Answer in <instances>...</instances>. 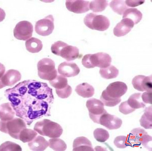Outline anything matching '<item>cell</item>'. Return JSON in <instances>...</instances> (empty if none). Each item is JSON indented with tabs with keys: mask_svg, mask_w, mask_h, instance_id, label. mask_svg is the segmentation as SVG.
Masks as SVG:
<instances>
[{
	"mask_svg": "<svg viewBox=\"0 0 152 151\" xmlns=\"http://www.w3.org/2000/svg\"><path fill=\"white\" fill-rule=\"evenodd\" d=\"M75 91L79 95L84 98H89L93 97L95 93V90L92 85L87 83H84L78 85Z\"/></svg>",
	"mask_w": 152,
	"mask_h": 151,
	"instance_id": "21",
	"label": "cell"
},
{
	"mask_svg": "<svg viewBox=\"0 0 152 151\" xmlns=\"http://www.w3.org/2000/svg\"><path fill=\"white\" fill-rule=\"evenodd\" d=\"M148 134L144 129L140 128H136L131 131L128 135V142L130 144H140L142 137L145 134Z\"/></svg>",
	"mask_w": 152,
	"mask_h": 151,
	"instance_id": "22",
	"label": "cell"
},
{
	"mask_svg": "<svg viewBox=\"0 0 152 151\" xmlns=\"http://www.w3.org/2000/svg\"><path fill=\"white\" fill-rule=\"evenodd\" d=\"M100 99L103 103L105 106L108 107H114L119 104L121 101V98L113 99L109 97L103 91L101 96Z\"/></svg>",
	"mask_w": 152,
	"mask_h": 151,
	"instance_id": "34",
	"label": "cell"
},
{
	"mask_svg": "<svg viewBox=\"0 0 152 151\" xmlns=\"http://www.w3.org/2000/svg\"><path fill=\"white\" fill-rule=\"evenodd\" d=\"M5 72V67L3 64L0 63V79L4 75Z\"/></svg>",
	"mask_w": 152,
	"mask_h": 151,
	"instance_id": "42",
	"label": "cell"
},
{
	"mask_svg": "<svg viewBox=\"0 0 152 151\" xmlns=\"http://www.w3.org/2000/svg\"><path fill=\"white\" fill-rule=\"evenodd\" d=\"M27 128L25 121L20 118H14L7 121H0V131L8 134L12 138L19 140L21 131Z\"/></svg>",
	"mask_w": 152,
	"mask_h": 151,
	"instance_id": "5",
	"label": "cell"
},
{
	"mask_svg": "<svg viewBox=\"0 0 152 151\" xmlns=\"http://www.w3.org/2000/svg\"><path fill=\"white\" fill-rule=\"evenodd\" d=\"M49 143V147L54 151H65L67 149V145L65 142L58 138L50 139Z\"/></svg>",
	"mask_w": 152,
	"mask_h": 151,
	"instance_id": "30",
	"label": "cell"
},
{
	"mask_svg": "<svg viewBox=\"0 0 152 151\" xmlns=\"http://www.w3.org/2000/svg\"><path fill=\"white\" fill-rule=\"evenodd\" d=\"M4 86L2 84V83H1V79H0V89H1L3 88L4 87Z\"/></svg>",
	"mask_w": 152,
	"mask_h": 151,
	"instance_id": "44",
	"label": "cell"
},
{
	"mask_svg": "<svg viewBox=\"0 0 152 151\" xmlns=\"http://www.w3.org/2000/svg\"><path fill=\"white\" fill-rule=\"evenodd\" d=\"M33 27L31 23L27 21H20L16 24L13 30V34L16 39L27 40L32 37Z\"/></svg>",
	"mask_w": 152,
	"mask_h": 151,
	"instance_id": "9",
	"label": "cell"
},
{
	"mask_svg": "<svg viewBox=\"0 0 152 151\" xmlns=\"http://www.w3.org/2000/svg\"><path fill=\"white\" fill-rule=\"evenodd\" d=\"M5 95L17 116L28 126L35 120L51 116L54 98L53 89L47 83L36 80L24 81L6 90Z\"/></svg>",
	"mask_w": 152,
	"mask_h": 151,
	"instance_id": "1",
	"label": "cell"
},
{
	"mask_svg": "<svg viewBox=\"0 0 152 151\" xmlns=\"http://www.w3.org/2000/svg\"><path fill=\"white\" fill-rule=\"evenodd\" d=\"M127 103L130 107L135 109L144 108L145 104L142 100V94L137 93L132 95L127 100Z\"/></svg>",
	"mask_w": 152,
	"mask_h": 151,
	"instance_id": "25",
	"label": "cell"
},
{
	"mask_svg": "<svg viewBox=\"0 0 152 151\" xmlns=\"http://www.w3.org/2000/svg\"><path fill=\"white\" fill-rule=\"evenodd\" d=\"M52 52L60 56L68 61L75 60L79 56V50L77 47L67 45L61 41L55 42L52 45Z\"/></svg>",
	"mask_w": 152,
	"mask_h": 151,
	"instance_id": "4",
	"label": "cell"
},
{
	"mask_svg": "<svg viewBox=\"0 0 152 151\" xmlns=\"http://www.w3.org/2000/svg\"><path fill=\"white\" fill-rule=\"evenodd\" d=\"M15 111L10 103H3L0 105V119L7 121L14 118Z\"/></svg>",
	"mask_w": 152,
	"mask_h": 151,
	"instance_id": "19",
	"label": "cell"
},
{
	"mask_svg": "<svg viewBox=\"0 0 152 151\" xmlns=\"http://www.w3.org/2000/svg\"><path fill=\"white\" fill-rule=\"evenodd\" d=\"M152 75L145 76L139 75L135 76L133 79L132 83L135 89L138 91L152 92Z\"/></svg>",
	"mask_w": 152,
	"mask_h": 151,
	"instance_id": "12",
	"label": "cell"
},
{
	"mask_svg": "<svg viewBox=\"0 0 152 151\" xmlns=\"http://www.w3.org/2000/svg\"><path fill=\"white\" fill-rule=\"evenodd\" d=\"M150 142H152V137L148 135V134H146L144 135L142 137L140 144H142L144 147L147 149H150V150H151V149L152 150V147H150L149 145Z\"/></svg>",
	"mask_w": 152,
	"mask_h": 151,
	"instance_id": "39",
	"label": "cell"
},
{
	"mask_svg": "<svg viewBox=\"0 0 152 151\" xmlns=\"http://www.w3.org/2000/svg\"><path fill=\"white\" fill-rule=\"evenodd\" d=\"M50 83L55 89H63L67 86L68 81L66 77L61 75H58L54 79L50 81Z\"/></svg>",
	"mask_w": 152,
	"mask_h": 151,
	"instance_id": "31",
	"label": "cell"
},
{
	"mask_svg": "<svg viewBox=\"0 0 152 151\" xmlns=\"http://www.w3.org/2000/svg\"><path fill=\"white\" fill-rule=\"evenodd\" d=\"M112 58L107 53L100 52L95 54H88L84 56L82 60V64L87 68L98 67L104 68L110 66Z\"/></svg>",
	"mask_w": 152,
	"mask_h": 151,
	"instance_id": "3",
	"label": "cell"
},
{
	"mask_svg": "<svg viewBox=\"0 0 152 151\" xmlns=\"http://www.w3.org/2000/svg\"><path fill=\"white\" fill-rule=\"evenodd\" d=\"M136 109L130 107L127 101L123 102L119 106V111L122 113L127 115L134 112Z\"/></svg>",
	"mask_w": 152,
	"mask_h": 151,
	"instance_id": "38",
	"label": "cell"
},
{
	"mask_svg": "<svg viewBox=\"0 0 152 151\" xmlns=\"http://www.w3.org/2000/svg\"><path fill=\"white\" fill-rule=\"evenodd\" d=\"M84 22L86 26L93 30L104 31L110 27V20L103 15L90 13L85 16Z\"/></svg>",
	"mask_w": 152,
	"mask_h": 151,
	"instance_id": "7",
	"label": "cell"
},
{
	"mask_svg": "<svg viewBox=\"0 0 152 151\" xmlns=\"http://www.w3.org/2000/svg\"><path fill=\"white\" fill-rule=\"evenodd\" d=\"M34 129L40 135L51 138H59L63 132L60 125L47 119L37 122Z\"/></svg>",
	"mask_w": 152,
	"mask_h": 151,
	"instance_id": "2",
	"label": "cell"
},
{
	"mask_svg": "<svg viewBox=\"0 0 152 151\" xmlns=\"http://www.w3.org/2000/svg\"><path fill=\"white\" fill-rule=\"evenodd\" d=\"M108 5L107 1H93L90 2V9L95 13L103 11Z\"/></svg>",
	"mask_w": 152,
	"mask_h": 151,
	"instance_id": "32",
	"label": "cell"
},
{
	"mask_svg": "<svg viewBox=\"0 0 152 151\" xmlns=\"http://www.w3.org/2000/svg\"><path fill=\"white\" fill-rule=\"evenodd\" d=\"M54 29V19L51 15L37 21L35 25L36 33L40 35L45 36L51 34Z\"/></svg>",
	"mask_w": 152,
	"mask_h": 151,
	"instance_id": "10",
	"label": "cell"
},
{
	"mask_svg": "<svg viewBox=\"0 0 152 151\" xmlns=\"http://www.w3.org/2000/svg\"><path fill=\"white\" fill-rule=\"evenodd\" d=\"M21 146L16 143L10 141H7L0 146V151H21Z\"/></svg>",
	"mask_w": 152,
	"mask_h": 151,
	"instance_id": "35",
	"label": "cell"
},
{
	"mask_svg": "<svg viewBox=\"0 0 152 151\" xmlns=\"http://www.w3.org/2000/svg\"><path fill=\"white\" fill-rule=\"evenodd\" d=\"M37 135L36 131L26 128L20 133L19 140L24 143L29 142L34 139Z\"/></svg>",
	"mask_w": 152,
	"mask_h": 151,
	"instance_id": "29",
	"label": "cell"
},
{
	"mask_svg": "<svg viewBox=\"0 0 152 151\" xmlns=\"http://www.w3.org/2000/svg\"><path fill=\"white\" fill-rule=\"evenodd\" d=\"M72 91L71 87L69 85L62 89H56V92L58 97L62 99L67 98L71 95Z\"/></svg>",
	"mask_w": 152,
	"mask_h": 151,
	"instance_id": "37",
	"label": "cell"
},
{
	"mask_svg": "<svg viewBox=\"0 0 152 151\" xmlns=\"http://www.w3.org/2000/svg\"><path fill=\"white\" fill-rule=\"evenodd\" d=\"M21 75L19 71L16 70L10 69L6 72L1 78V83L4 87L11 86L21 80Z\"/></svg>",
	"mask_w": 152,
	"mask_h": 151,
	"instance_id": "17",
	"label": "cell"
},
{
	"mask_svg": "<svg viewBox=\"0 0 152 151\" xmlns=\"http://www.w3.org/2000/svg\"><path fill=\"white\" fill-rule=\"evenodd\" d=\"M145 2V1H125L127 6L130 7H135L141 5Z\"/></svg>",
	"mask_w": 152,
	"mask_h": 151,
	"instance_id": "41",
	"label": "cell"
},
{
	"mask_svg": "<svg viewBox=\"0 0 152 151\" xmlns=\"http://www.w3.org/2000/svg\"><path fill=\"white\" fill-rule=\"evenodd\" d=\"M25 45L27 51L32 53L39 52L43 47L42 42L35 38H30L28 40L26 41Z\"/></svg>",
	"mask_w": 152,
	"mask_h": 151,
	"instance_id": "24",
	"label": "cell"
},
{
	"mask_svg": "<svg viewBox=\"0 0 152 151\" xmlns=\"http://www.w3.org/2000/svg\"><path fill=\"white\" fill-rule=\"evenodd\" d=\"M5 12L2 9L0 8V22H1L5 19Z\"/></svg>",
	"mask_w": 152,
	"mask_h": 151,
	"instance_id": "43",
	"label": "cell"
},
{
	"mask_svg": "<svg viewBox=\"0 0 152 151\" xmlns=\"http://www.w3.org/2000/svg\"><path fill=\"white\" fill-rule=\"evenodd\" d=\"M119 71L114 66H109L107 68H101L99 74L104 79H110L115 78L119 74Z\"/></svg>",
	"mask_w": 152,
	"mask_h": 151,
	"instance_id": "27",
	"label": "cell"
},
{
	"mask_svg": "<svg viewBox=\"0 0 152 151\" xmlns=\"http://www.w3.org/2000/svg\"><path fill=\"white\" fill-rule=\"evenodd\" d=\"M94 135L96 141L101 143L106 141L110 138V134L108 131L101 128L95 129L94 132Z\"/></svg>",
	"mask_w": 152,
	"mask_h": 151,
	"instance_id": "33",
	"label": "cell"
},
{
	"mask_svg": "<svg viewBox=\"0 0 152 151\" xmlns=\"http://www.w3.org/2000/svg\"><path fill=\"white\" fill-rule=\"evenodd\" d=\"M99 124L110 130H113L119 129L122 124V121L115 116L107 112L101 116L99 118Z\"/></svg>",
	"mask_w": 152,
	"mask_h": 151,
	"instance_id": "14",
	"label": "cell"
},
{
	"mask_svg": "<svg viewBox=\"0 0 152 151\" xmlns=\"http://www.w3.org/2000/svg\"><path fill=\"white\" fill-rule=\"evenodd\" d=\"M110 6L112 10L115 13L120 15L124 13L126 10L129 9L125 4V1L113 0L110 3Z\"/></svg>",
	"mask_w": 152,
	"mask_h": 151,
	"instance_id": "28",
	"label": "cell"
},
{
	"mask_svg": "<svg viewBox=\"0 0 152 151\" xmlns=\"http://www.w3.org/2000/svg\"><path fill=\"white\" fill-rule=\"evenodd\" d=\"M38 74L43 80L52 81L58 75L54 61L49 58H44L38 62Z\"/></svg>",
	"mask_w": 152,
	"mask_h": 151,
	"instance_id": "6",
	"label": "cell"
},
{
	"mask_svg": "<svg viewBox=\"0 0 152 151\" xmlns=\"http://www.w3.org/2000/svg\"><path fill=\"white\" fill-rule=\"evenodd\" d=\"M58 70L60 74L66 77H75L80 72V69L76 63L68 61L61 63Z\"/></svg>",
	"mask_w": 152,
	"mask_h": 151,
	"instance_id": "15",
	"label": "cell"
},
{
	"mask_svg": "<svg viewBox=\"0 0 152 151\" xmlns=\"http://www.w3.org/2000/svg\"><path fill=\"white\" fill-rule=\"evenodd\" d=\"M128 137L124 136H119L115 139L114 143L117 147L120 149H124L127 146L131 145L128 142Z\"/></svg>",
	"mask_w": 152,
	"mask_h": 151,
	"instance_id": "36",
	"label": "cell"
},
{
	"mask_svg": "<svg viewBox=\"0 0 152 151\" xmlns=\"http://www.w3.org/2000/svg\"><path fill=\"white\" fill-rule=\"evenodd\" d=\"M49 145V142L43 137L38 136L32 141L29 142L28 146L30 150L42 151L45 150Z\"/></svg>",
	"mask_w": 152,
	"mask_h": 151,
	"instance_id": "20",
	"label": "cell"
},
{
	"mask_svg": "<svg viewBox=\"0 0 152 151\" xmlns=\"http://www.w3.org/2000/svg\"><path fill=\"white\" fill-rule=\"evenodd\" d=\"M134 25V23L130 20L123 19L113 29V33L117 37L125 36L131 31Z\"/></svg>",
	"mask_w": 152,
	"mask_h": 151,
	"instance_id": "16",
	"label": "cell"
},
{
	"mask_svg": "<svg viewBox=\"0 0 152 151\" xmlns=\"http://www.w3.org/2000/svg\"><path fill=\"white\" fill-rule=\"evenodd\" d=\"M144 111V113L140 120V125L146 129H152V106L146 108Z\"/></svg>",
	"mask_w": 152,
	"mask_h": 151,
	"instance_id": "26",
	"label": "cell"
},
{
	"mask_svg": "<svg viewBox=\"0 0 152 151\" xmlns=\"http://www.w3.org/2000/svg\"><path fill=\"white\" fill-rule=\"evenodd\" d=\"M73 151H94L91 142L86 137H78L73 141Z\"/></svg>",
	"mask_w": 152,
	"mask_h": 151,
	"instance_id": "18",
	"label": "cell"
},
{
	"mask_svg": "<svg viewBox=\"0 0 152 151\" xmlns=\"http://www.w3.org/2000/svg\"><path fill=\"white\" fill-rule=\"evenodd\" d=\"M152 92H145L142 95V101L146 103L152 104Z\"/></svg>",
	"mask_w": 152,
	"mask_h": 151,
	"instance_id": "40",
	"label": "cell"
},
{
	"mask_svg": "<svg viewBox=\"0 0 152 151\" xmlns=\"http://www.w3.org/2000/svg\"><path fill=\"white\" fill-rule=\"evenodd\" d=\"M128 89L125 83L121 82H116L110 83L104 92L107 95L112 98H121Z\"/></svg>",
	"mask_w": 152,
	"mask_h": 151,
	"instance_id": "11",
	"label": "cell"
},
{
	"mask_svg": "<svg viewBox=\"0 0 152 151\" xmlns=\"http://www.w3.org/2000/svg\"><path fill=\"white\" fill-rule=\"evenodd\" d=\"M142 17V13L137 9L129 8L123 14V19H128L132 21L134 24H137L140 22Z\"/></svg>",
	"mask_w": 152,
	"mask_h": 151,
	"instance_id": "23",
	"label": "cell"
},
{
	"mask_svg": "<svg viewBox=\"0 0 152 151\" xmlns=\"http://www.w3.org/2000/svg\"><path fill=\"white\" fill-rule=\"evenodd\" d=\"M86 107L88 110L90 118L94 123L99 124L101 116L107 112L104 109V105L100 100L93 98L87 100Z\"/></svg>",
	"mask_w": 152,
	"mask_h": 151,
	"instance_id": "8",
	"label": "cell"
},
{
	"mask_svg": "<svg viewBox=\"0 0 152 151\" xmlns=\"http://www.w3.org/2000/svg\"><path fill=\"white\" fill-rule=\"evenodd\" d=\"M89 1L83 0H67L66 6L69 11L77 14L85 13L89 10Z\"/></svg>",
	"mask_w": 152,
	"mask_h": 151,
	"instance_id": "13",
	"label": "cell"
}]
</instances>
